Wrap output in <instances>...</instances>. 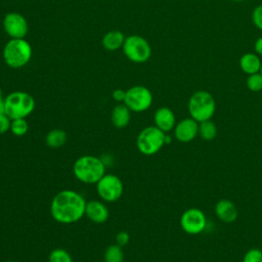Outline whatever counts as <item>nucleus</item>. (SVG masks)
<instances>
[{"instance_id": "obj_1", "label": "nucleus", "mask_w": 262, "mask_h": 262, "mask_svg": "<svg viewBox=\"0 0 262 262\" xmlns=\"http://www.w3.org/2000/svg\"><path fill=\"white\" fill-rule=\"evenodd\" d=\"M86 203V200L78 191L62 189L51 201V217L61 224L75 223L85 216Z\"/></svg>"}, {"instance_id": "obj_2", "label": "nucleus", "mask_w": 262, "mask_h": 262, "mask_svg": "<svg viewBox=\"0 0 262 262\" xmlns=\"http://www.w3.org/2000/svg\"><path fill=\"white\" fill-rule=\"evenodd\" d=\"M73 173L76 179L86 184H96L105 174V164L102 159L85 155L79 157L73 165Z\"/></svg>"}, {"instance_id": "obj_3", "label": "nucleus", "mask_w": 262, "mask_h": 262, "mask_svg": "<svg viewBox=\"0 0 262 262\" xmlns=\"http://www.w3.org/2000/svg\"><path fill=\"white\" fill-rule=\"evenodd\" d=\"M187 108L190 118L198 123L211 120L216 111L215 98L206 90H198L189 97Z\"/></svg>"}, {"instance_id": "obj_4", "label": "nucleus", "mask_w": 262, "mask_h": 262, "mask_svg": "<svg viewBox=\"0 0 262 262\" xmlns=\"http://www.w3.org/2000/svg\"><path fill=\"white\" fill-rule=\"evenodd\" d=\"M33 49L26 39H10L3 48L4 62L11 69L25 67L32 58Z\"/></svg>"}, {"instance_id": "obj_5", "label": "nucleus", "mask_w": 262, "mask_h": 262, "mask_svg": "<svg viewBox=\"0 0 262 262\" xmlns=\"http://www.w3.org/2000/svg\"><path fill=\"white\" fill-rule=\"evenodd\" d=\"M5 114L13 119H26L35 108L34 97L25 91H13L5 96Z\"/></svg>"}, {"instance_id": "obj_6", "label": "nucleus", "mask_w": 262, "mask_h": 262, "mask_svg": "<svg viewBox=\"0 0 262 262\" xmlns=\"http://www.w3.org/2000/svg\"><path fill=\"white\" fill-rule=\"evenodd\" d=\"M166 134L156 126L143 128L137 135V149L144 156H152L159 152L165 143Z\"/></svg>"}, {"instance_id": "obj_7", "label": "nucleus", "mask_w": 262, "mask_h": 262, "mask_svg": "<svg viewBox=\"0 0 262 262\" xmlns=\"http://www.w3.org/2000/svg\"><path fill=\"white\" fill-rule=\"evenodd\" d=\"M122 50L125 56L135 63L145 62L151 56L150 44L145 38L139 35L126 37Z\"/></svg>"}, {"instance_id": "obj_8", "label": "nucleus", "mask_w": 262, "mask_h": 262, "mask_svg": "<svg viewBox=\"0 0 262 262\" xmlns=\"http://www.w3.org/2000/svg\"><path fill=\"white\" fill-rule=\"evenodd\" d=\"M124 104L131 112L142 113L148 110L152 103L151 91L142 85H135L126 90Z\"/></svg>"}, {"instance_id": "obj_9", "label": "nucleus", "mask_w": 262, "mask_h": 262, "mask_svg": "<svg viewBox=\"0 0 262 262\" xmlns=\"http://www.w3.org/2000/svg\"><path fill=\"white\" fill-rule=\"evenodd\" d=\"M124 185L119 176L104 174L96 183V191L99 198L107 203L117 202L123 194Z\"/></svg>"}, {"instance_id": "obj_10", "label": "nucleus", "mask_w": 262, "mask_h": 262, "mask_svg": "<svg viewBox=\"0 0 262 262\" xmlns=\"http://www.w3.org/2000/svg\"><path fill=\"white\" fill-rule=\"evenodd\" d=\"M180 226L187 234H199L207 226L206 215L201 209H187L180 217Z\"/></svg>"}, {"instance_id": "obj_11", "label": "nucleus", "mask_w": 262, "mask_h": 262, "mask_svg": "<svg viewBox=\"0 0 262 262\" xmlns=\"http://www.w3.org/2000/svg\"><path fill=\"white\" fill-rule=\"evenodd\" d=\"M3 29L10 39H25L29 32V24L23 14L8 12L3 18Z\"/></svg>"}, {"instance_id": "obj_12", "label": "nucleus", "mask_w": 262, "mask_h": 262, "mask_svg": "<svg viewBox=\"0 0 262 262\" xmlns=\"http://www.w3.org/2000/svg\"><path fill=\"white\" fill-rule=\"evenodd\" d=\"M175 138L183 143L192 141L199 135V123L192 118H185L174 127Z\"/></svg>"}, {"instance_id": "obj_13", "label": "nucleus", "mask_w": 262, "mask_h": 262, "mask_svg": "<svg viewBox=\"0 0 262 262\" xmlns=\"http://www.w3.org/2000/svg\"><path fill=\"white\" fill-rule=\"evenodd\" d=\"M85 216L94 223H103L108 219L110 212L103 202L90 200L86 203Z\"/></svg>"}, {"instance_id": "obj_14", "label": "nucleus", "mask_w": 262, "mask_h": 262, "mask_svg": "<svg viewBox=\"0 0 262 262\" xmlns=\"http://www.w3.org/2000/svg\"><path fill=\"white\" fill-rule=\"evenodd\" d=\"M155 126L163 132H169L174 129L176 125V118L173 111L168 106L159 107L154 115Z\"/></svg>"}, {"instance_id": "obj_15", "label": "nucleus", "mask_w": 262, "mask_h": 262, "mask_svg": "<svg viewBox=\"0 0 262 262\" xmlns=\"http://www.w3.org/2000/svg\"><path fill=\"white\" fill-rule=\"evenodd\" d=\"M215 214L224 223H232L236 220L238 212L234 203L227 199H222L215 206Z\"/></svg>"}, {"instance_id": "obj_16", "label": "nucleus", "mask_w": 262, "mask_h": 262, "mask_svg": "<svg viewBox=\"0 0 262 262\" xmlns=\"http://www.w3.org/2000/svg\"><path fill=\"white\" fill-rule=\"evenodd\" d=\"M131 119V111L124 103H118L114 106L111 113L112 124L118 128L123 129L128 126Z\"/></svg>"}, {"instance_id": "obj_17", "label": "nucleus", "mask_w": 262, "mask_h": 262, "mask_svg": "<svg viewBox=\"0 0 262 262\" xmlns=\"http://www.w3.org/2000/svg\"><path fill=\"white\" fill-rule=\"evenodd\" d=\"M262 60L258 54L253 52H247L243 54L239 58V68L243 73L247 75H252L259 73L261 69Z\"/></svg>"}, {"instance_id": "obj_18", "label": "nucleus", "mask_w": 262, "mask_h": 262, "mask_svg": "<svg viewBox=\"0 0 262 262\" xmlns=\"http://www.w3.org/2000/svg\"><path fill=\"white\" fill-rule=\"evenodd\" d=\"M125 36L123 32L119 30H112L106 32L101 40V44L107 51H116L119 48L123 47Z\"/></svg>"}, {"instance_id": "obj_19", "label": "nucleus", "mask_w": 262, "mask_h": 262, "mask_svg": "<svg viewBox=\"0 0 262 262\" xmlns=\"http://www.w3.org/2000/svg\"><path fill=\"white\" fill-rule=\"evenodd\" d=\"M68 139V135L62 129H52L45 135V143L48 147L58 148L62 146Z\"/></svg>"}, {"instance_id": "obj_20", "label": "nucleus", "mask_w": 262, "mask_h": 262, "mask_svg": "<svg viewBox=\"0 0 262 262\" xmlns=\"http://www.w3.org/2000/svg\"><path fill=\"white\" fill-rule=\"evenodd\" d=\"M199 136L204 140H213L217 136V127L215 123L211 120L199 123Z\"/></svg>"}, {"instance_id": "obj_21", "label": "nucleus", "mask_w": 262, "mask_h": 262, "mask_svg": "<svg viewBox=\"0 0 262 262\" xmlns=\"http://www.w3.org/2000/svg\"><path fill=\"white\" fill-rule=\"evenodd\" d=\"M104 262H124L123 247L118 244L108 246L103 254Z\"/></svg>"}, {"instance_id": "obj_22", "label": "nucleus", "mask_w": 262, "mask_h": 262, "mask_svg": "<svg viewBox=\"0 0 262 262\" xmlns=\"http://www.w3.org/2000/svg\"><path fill=\"white\" fill-rule=\"evenodd\" d=\"M9 130L15 136H24L29 130V124L26 119H13L11 120Z\"/></svg>"}, {"instance_id": "obj_23", "label": "nucleus", "mask_w": 262, "mask_h": 262, "mask_svg": "<svg viewBox=\"0 0 262 262\" xmlns=\"http://www.w3.org/2000/svg\"><path fill=\"white\" fill-rule=\"evenodd\" d=\"M49 262H73L71 254L61 248L53 249L48 257Z\"/></svg>"}, {"instance_id": "obj_24", "label": "nucleus", "mask_w": 262, "mask_h": 262, "mask_svg": "<svg viewBox=\"0 0 262 262\" xmlns=\"http://www.w3.org/2000/svg\"><path fill=\"white\" fill-rule=\"evenodd\" d=\"M246 85L248 89L252 92H259L262 90V74L255 73L252 75H248Z\"/></svg>"}, {"instance_id": "obj_25", "label": "nucleus", "mask_w": 262, "mask_h": 262, "mask_svg": "<svg viewBox=\"0 0 262 262\" xmlns=\"http://www.w3.org/2000/svg\"><path fill=\"white\" fill-rule=\"evenodd\" d=\"M243 262H262V250L258 248L248 250L244 255Z\"/></svg>"}, {"instance_id": "obj_26", "label": "nucleus", "mask_w": 262, "mask_h": 262, "mask_svg": "<svg viewBox=\"0 0 262 262\" xmlns=\"http://www.w3.org/2000/svg\"><path fill=\"white\" fill-rule=\"evenodd\" d=\"M252 21L254 26L262 31V4L256 6L252 11Z\"/></svg>"}, {"instance_id": "obj_27", "label": "nucleus", "mask_w": 262, "mask_h": 262, "mask_svg": "<svg viewBox=\"0 0 262 262\" xmlns=\"http://www.w3.org/2000/svg\"><path fill=\"white\" fill-rule=\"evenodd\" d=\"M11 120L6 114H0V135L6 133L10 129Z\"/></svg>"}, {"instance_id": "obj_28", "label": "nucleus", "mask_w": 262, "mask_h": 262, "mask_svg": "<svg viewBox=\"0 0 262 262\" xmlns=\"http://www.w3.org/2000/svg\"><path fill=\"white\" fill-rule=\"evenodd\" d=\"M115 239H116V244H118L121 247H124V246H126L129 243L130 236H129V233L127 231L123 230V231H119L116 234Z\"/></svg>"}, {"instance_id": "obj_29", "label": "nucleus", "mask_w": 262, "mask_h": 262, "mask_svg": "<svg viewBox=\"0 0 262 262\" xmlns=\"http://www.w3.org/2000/svg\"><path fill=\"white\" fill-rule=\"evenodd\" d=\"M112 96H113L115 101L120 102V103L124 102V99H125V96H126V90H123L121 88L115 89L112 93Z\"/></svg>"}, {"instance_id": "obj_30", "label": "nucleus", "mask_w": 262, "mask_h": 262, "mask_svg": "<svg viewBox=\"0 0 262 262\" xmlns=\"http://www.w3.org/2000/svg\"><path fill=\"white\" fill-rule=\"evenodd\" d=\"M254 50L256 52V54L258 55H262V36L259 37L255 43H254Z\"/></svg>"}, {"instance_id": "obj_31", "label": "nucleus", "mask_w": 262, "mask_h": 262, "mask_svg": "<svg viewBox=\"0 0 262 262\" xmlns=\"http://www.w3.org/2000/svg\"><path fill=\"white\" fill-rule=\"evenodd\" d=\"M5 97L3 96V92H2V89L0 88V100H3Z\"/></svg>"}, {"instance_id": "obj_32", "label": "nucleus", "mask_w": 262, "mask_h": 262, "mask_svg": "<svg viewBox=\"0 0 262 262\" xmlns=\"http://www.w3.org/2000/svg\"><path fill=\"white\" fill-rule=\"evenodd\" d=\"M231 1H233V2H244L245 0H231Z\"/></svg>"}, {"instance_id": "obj_33", "label": "nucleus", "mask_w": 262, "mask_h": 262, "mask_svg": "<svg viewBox=\"0 0 262 262\" xmlns=\"http://www.w3.org/2000/svg\"><path fill=\"white\" fill-rule=\"evenodd\" d=\"M5 262H17V261H13V260H8V261H5Z\"/></svg>"}, {"instance_id": "obj_34", "label": "nucleus", "mask_w": 262, "mask_h": 262, "mask_svg": "<svg viewBox=\"0 0 262 262\" xmlns=\"http://www.w3.org/2000/svg\"><path fill=\"white\" fill-rule=\"evenodd\" d=\"M260 73L262 74V64H261V69H260Z\"/></svg>"}]
</instances>
